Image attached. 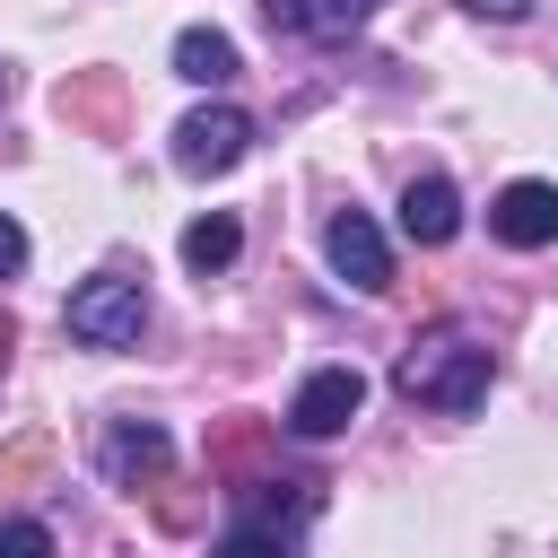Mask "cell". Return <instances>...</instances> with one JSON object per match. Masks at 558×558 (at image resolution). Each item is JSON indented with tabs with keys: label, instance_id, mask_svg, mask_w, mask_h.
I'll return each instance as SVG.
<instances>
[{
	"label": "cell",
	"instance_id": "3957f363",
	"mask_svg": "<svg viewBox=\"0 0 558 558\" xmlns=\"http://www.w3.org/2000/svg\"><path fill=\"white\" fill-rule=\"evenodd\" d=\"M244 148H253V113L244 105H201V113L174 122V166L183 174H227Z\"/></svg>",
	"mask_w": 558,
	"mask_h": 558
},
{
	"label": "cell",
	"instance_id": "8992f818",
	"mask_svg": "<svg viewBox=\"0 0 558 558\" xmlns=\"http://www.w3.org/2000/svg\"><path fill=\"white\" fill-rule=\"evenodd\" d=\"M488 235L497 244H514V253H541V244H558V183H506L497 201H488Z\"/></svg>",
	"mask_w": 558,
	"mask_h": 558
},
{
	"label": "cell",
	"instance_id": "ffe728a7",
	"mask_svg": "<svg viewBox=\"0 0 558 558\" xmlns=\"http://www.w3.org/2000/svg\"><path fill=\"white\" fill-rule=\"evenodd\" d=\"M9 349H17V323H9V314H0V366H9Z\"/></svg>",
	"mask_w": 558,
	"mask_h": 558
},
{
	"label": "cell",
	"instance_id": "ba28073f",
	"mask_svg": "<svg viewBox=\"0 0 558 558\" xmlns=\"http://www.w3.org/2000/svg\"><path fill=\"white\" fill-rule=\"evenodd\" d=\"M453 227H462V192L445 183V174H410V192H401V235L410 244H453Z\"/></svg>",
	"mask_w": 558,
	"mask_h": 558
},
{
	"label": "cell",
	"instance_id": "2e32d148",
	"mask_svg": "<svg viewBox=\"0 0 558 558\" xmlns=\"http://www.w3.org/2000/svg\"><path fill=\"white\" fill-rule=\"evenodd\" d=\"M0 558H52V532L44 523H9L0 532Z\"/></svg>",
	"mask_w": 558,
	"mask_h": 558
},
{
	"label": "cell",
	"instance_id": "30bf717a",
	"mask_svg": "<svg viewBox=\"0 0 558 558\" xmlns=\"http://www.w3.org/2000/svg\"><path fill=\"white\" fill-rule=\"evenodd\" d=\"M244 61H235V44L218 35V26H183L174 35V78H192V87H227Z\"/></svg>",
	"mask_w": 558,
	"mask_h": 558
},
{
	"label": "cell",
	"instance_id": "7a4b0ae2",
	"mask_svg": "<svg viewBox=\"0 0 558 558\" xmlns=\"http://www.w3.org/2000/svg\"><path fill=\"white\" fill-rule=\"evenodd\" d=\"M61 323H70L78 349H131V340L148 331V288H140L131 270H96V279L70 288Z\"/></svg>",
	"mask_w": 558,
	"mask_h": 558
},
{
	"label": "cell",
	"instance_id": "6da1fadb",
	"mask_svg": "<svg viewBox=\"0 0 558 558\" xmlns=\"http://www.w3.org/2000/svg\"><path fill=\"white\" fill-rule=\"evenodd\" d=\"M488 384H497V357H488L471 331H427V340H410L401 366H392V392L418 401V410H445V418H471V410L488 401Z\"/></svg>",
	"mask_w": 558,
	"mask_h": 558
},
{
	"label": "cell",
	"instance_id": "9a60e30c",
	"mask_svg": "<svg viewBox=\"0 0 558 558\" xmlns=\"http://www.w3.org/2000/svg\"><path fill=\"white\" fill-rule=\"evenodd\" d=\"M209 558H288V541H279V532H262V523H244V532H227Z\"/></svg>",
	"mask_w": 558,
	"mask_h": 558
},
{
	"label": "cell",
	"instance_id": "9c48e42d",
	"mask_svg": "<svg viewBox=\"0 0 558 558\" xmlns=\"http://www.w3.org/2000/svg\"><path fill=\"white\" fill-rule=\"evenodd\" d=\"M52 105H61L70 122H87V131H113V122H122V70H70V78L52 87Z\"/></svg>",
	"mask_w": 558,
	"mask_h": 558
},
{
	"label": "cell",
	"instance_id": "44dd1931",
	"mask_svg": "<svg viewBox=\"0 0 558 558\" xmlns=\"http://www.w3.org/2000/svg\"><path fill=\"white\" fill-rule=\"evenodd\" d=\"M0 96H9V70H0Z\"/></svg>",
	"mask_w": 558,
	"mask_h": 558
},
{
	"label": "cell",
	"instance_id": "ac0fdd59",
	"mask_svg": "<svg viewBox=\"0 0 558 558\" xmlns=\"http://www.w3.org/2000/svg\"><path fill=\"white\" fill-rule=\"evenodd\" d=\"M262 26H270V35H296V26H305V0H262Z\"/></svg>",
	"mask_w": 558,
	"mask_h": 558
},
{
	"label": "cell",
	"instance_id": "277c9868",
	"mask_svg": "<svg viewBox=\"0 0 558 558\" xmlns=\"http://www.w3.org/2000/svg\"><path fill=\"white\" fill-rule=\"evenodd\" d=\"M357 410H366V375H357V366H314V375L296 384V401H288V427H296L305 445H323V436H340Z\"/></svg>",
	"mask_w": 558,
	"mask_h": 558
},
{
	"label": "cell",
	"instance_id": "d6986e66",
	"mask_svg": "<svg viewBox=\"0 0 558 558\" xmlns=\"http://www.w3.org/2000/svg\"><path fill=\"white\" fill-rule=\"evenodd\" d=\"M462 9H471V17H497V26H514L532 0H462Z\"/></svg>",
	"mask_w": 558,
	"mask_h": 558
},
{
	"label": "cell",
	"instance_id": "5bb4252c",
	"mask_svg": "<svg viewBox=\"0 0 558 558\" xmlns=\"http://www.w3.org/2000/svg\"><path fill=\"white\" fill-rule=\"evenodd\" d=\"M44 471H52V436H44V427H26V436L0 445V488H26V480H44Z\"/></svg>",
	"mask_w": 558,
	"mask_h": 558
},
{
	"label": "cell",
	"instance_id": "8fae6325",
	"mask_svg": "<svg viewBox=\"0 0 558 558\" xmlns=\"http://www.w3.org/2000/svg\"><path fill=\"white\" fill-rule=\"evenodd\" d=\"M235 253H244V227H235V209H209V218H192V227H183V262H192L201 279H218Z\"/></svg>",
	"mask_w": 558,
	"mask_h": 558
},
{
	"label": "cell",
	"instance_id": "4fadbf2b",
	"mask_svg": "<svg viewBox=\"0 0 558 558\" xmlns=\"http://www.w3.org/2000/svg\"><path fill=\"white\" fill-rule=\"evenodd\" d=\"M375 9H384V0H305V26H296V35H314V44H349Z\"/></svg>",
	"mask_w": 558,
	"mask_h": 558
},
{
	"label": "cell",
	"instance_id": "e0dca14e",
	"mask_svg": "<svg viewBox=\"0 0 558 558\" xmlns=\"http://www.w3.org/2000/svg\"><path fill=\"white\" fill-rule=\"evenodd\" d=\"M17 270H26V227L0 209V279H17Z\"/></svg>",
	"mask_w": 558,
	"mask_h": 558
},
{
	"label": "cell",
	"instance_id": "5b68a950",
	"mask_svg": "<svg viewBox=\"0 0 558 558\" xmlns=\"http://www.w3.org/2000/svg\"><path fill=\"white\" fill-rule=\"evenodd\" d=\"M323 253H331V270H340L357 296H384V288H392V244H384V227H375L366 209H340V218L323 227Z\"/></svg>",
	"mask_w": 558,
	"mask_h": 558
},
{
	"label": "cell",
	"instance_id": "52a82bcc",
	"mask_svg": "<svg viewBox=\"0 0 558 558\" xmlns=\"http://www.w3.org/2000/svg\"><path fill=\"white\" fill-rule=\"evenodd\" d=\"M166 462H174V445H166L157 418H113V427H105V480H113V488L140 497V488L166 480Z\"/></svg>",
	"mask_w": 558,
	"mask_h": 558
},
{
	"label": "cell",
	"instance_id": "7c38bea8",
	"mask_svg": "<svg viewBox=\"0 0 558 558\" xmlns=\"http://www.w3.org/2000/svg\"><path fill=\"white\" fill-rule=\"evenodd\" d=\"M253 462H262V418H227V427L209 436V480H235V488H244V480H262ZM235 488H227V497H235Z\"/></svg>",
	"mask_w": 558,
	"mask_h": 558
}]
</instances>
